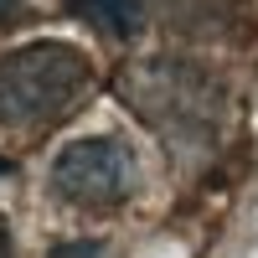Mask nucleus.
<instances>
[{"instance_id": "f257e3e1", "label": "nucleus", "mask_w": 258, "mask_h": 258, "mask_svg": "<svg viewBox=\"0 0 258 258\" xmlns=\"http://www.w3.org/2000/svg\"><path fill=\"white\" fill-rule=\"evenodd\" d=\"M119 98L170 145L212 140V129L222 119V88L202 68H186V62H135V68H124Z\"/></svg>"}, {"instance_id": "423d86ee", "label": "nucleus", "mask_w": 258, "mask_h": 258, "mask_svg": "<svg viewBox=\"0 0 258 258\" xmlns=\"http://www.w3.org/2000/svg\"><path fill=\"white\" fill-rule=\"evenodd\" d=\"M0 258H11V222L0 217Z\"/></svg>"}, {"instance_id": "20e7f679", "label": "nucleus", "mask_w": 258, "mask_h": 258, "mask_svg": "<svg viewBox=\"0 0 258 258\" xmlns=\"http://www.w3.org/2000/svg\"><path fill=\"white\" fill-rule=\"evenodd\" d=\"M73 11L109 36H135L150 16V0H73Z\"/></svg>"}, {"instance_id": "39448f33", "label": "nucleus", "mask_w": 258, "mask_h": 258, "mask_svg": "<svg viewBox=\"0 0 258 258\" xmlns=\"http://www.w3.org/2000/svg\"><path fill=\"white\" fill-rule=\"evenodd\" d=\"M52 258H109V253H103L98 243H57Z\"/></svg>"}, {"instance_id": "6e6552de", "label": "nucleus", "mask_w": 258, "mask_h": 258, "mask_svg": "<svg viewBox=\"0 0 258 258\" xmlns=\"http://www.w3.org/2000/svg\"><path fill=\"white\" fill-rule=\"evenodd\" d=\"M0 170H11V160H0Z\"/></svg>"}, {"instance_id": "7ed1b4c3", "label": "nucleus", "mask_w": 258, "mask_h": 258, "mask_svg": "<svg viewBox=\"0 0 258 258\" xmlns=\"http://www.w3.org/2000/svg\"><path fill=\"white\" fill-rule=\"evenodd\" d=\"M52 186L68 202H78V207H109V202H119L124 186H129V155H124V145L109 140V135L73 140L57 155V165H52Z\"/></svg>"}, {"instance_id": "0eeeda50", "label": "nucleus", "mask_w": 258, "mask_h": 258, "mask_svg": "<svg viewBox=\"0 0 258 258\" xmlns=\"http://www.w3.org/2000/svg\"><path fill=\"white\" fill-rule=\"evenodd\" d=\"M0 16H21V0H0Z\"/></svg>"}, {"instance_id": "f03ea898", "label": "nucleus", "mask_w": 258, "mask_h": 258, "mask_svg": "<svg viewBox=\"0 0 258 258\" xmlns=\"http://www.w3.org/2000/svg\"><path fill=\"white\" fill-rule=\"evenodd\" d=\"M93 78L88 52L68 41H31L0 57V124H52Z\"/></svg>"}]
</instances>
